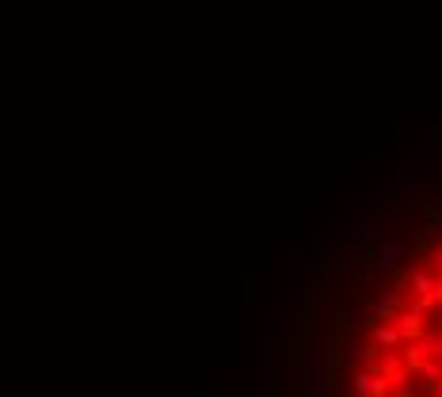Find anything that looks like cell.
<instances>
[{
	"label": "cell",
	"instance_id": "9a60e30c",
	"mask_svg": "<svg viewBox=\"0 0 442 397\" xmlns=\"http://www.w3.org/2000/svg\"><path fill=\"white\" fill-rule=\"evenodd\" d=\"M198 378H202V374L191 371V382H187V397H202V382H198Z\"/></svg>",
	"mask_w": 442,
	"mask_h": 397
},
{
	"label": "cell",
	"instance_id": "7402d4cb",
	"mask_svg": "<svg viewBox=\"0 0 442 397\" xmlns=\"http://www.w3.org/2000/svg\"><path fill=\"white\" fill-rule=\"evenodd\" d=\"M423 397H438V393H435V390H431V393H423Z\"/></svg>",
	"mask_w": 442,
	"mask_h": 397
},
{
	"label": "cell",
	"instance_id": "7a4b0ae2",
	"mask_svg": "<svg viewBox=\"0 0 442 397\" xmlns=\"http://www.w3.org/2000/svg\"><path fill=\"white\" fill-rule=\"evenodd\" d=\"M393 328H396V336H401V344H416V340L427 333V317L419 313L412 302H408V306H404V313L393 321Z\"/></svg>",
	"mask_w": 442,
	"mask_h": 397
},
{
	"label": "cell",
	"instance_id": "ffe728a7",
	"mask_svg": "<svg viewBox=\"0 0 442 397\" xmlns=\"http://www.w3.org/2000/svg\"><path fill=\"white\" fill-rule=\"evenodd\" d=\"M435 321H442V306H435Z\"/></svg>",
	"mask_w": 442,
	"mask_h": 397
},
{
	"label": "cell",
	"instance_id": "d6986e66",
	"mask_svg": "<svg viewBox=\"0 0 442 397\" xmlns=\"http://www.w3.org/2000/svg\"><path fill=\"white\" fill-rule=\"evenodd\" d=\"M431 195H435V198H438V206H442V184H435V191H431Z\"/></svg>",
	"mask_w": 442,
	"mask_h": 397
},
{
	"label": "cell",
	"instance_id": "30bf717a",
	"mask_svg": "<svg viewBox=\"0 0 442 397\" xmlns=\"http://www.w3.org/2000/svg\"><path fill=\"white\" fill-rule=\"evenodd\" d=\"M423 184L427 180V172L423 169H412V164H401V169H396V184Z\"/></svg>",
	"mask_w": 442,
	"mask_h": 397
},
{
	"label": "cell",
	"instance_id": "6da1fadb",
	"mask_svg": "<svg viewBox=\"0 0 442 397\" xmlns=\"http://www.w3.org/2000/svg\"><path fill=\"white\" fill-rule=\"evenodd\" d=\"M408 298H404V286H389V291H381L374 302H366V310L374 317V325H393L396 317L404 313Z\"/></svg>",
	"mask_w": 442,
	"mask_h": 397
},
{
	"label": "cell",
	"instance_id": "5b68a950",
	"mask_svg": "<svg viewBox=\"0 0 442 397\" xmlns=\"http://www.w3.org/2000/svg\"><path fill=\"white\" fill-rule=\"evenodd\" d=\"M401 286H412V294H416V298H423V294L435 291V271L416 268V271H408L404 279H401Z\"/></svg>",
	"mask_w": 442,
	"mask_h": 397
},
{
	"label": "cell",
	"instance_id": "4fadbf2b",
	"mask_svg": "<svg viewBox=\"0 0 442 397\" xmlns=\"http://www.w3.org/2000/svg\"><path fill=\"white\" fill-rule=\"evenodd\" d=\"M435 229H438V226H423V229H416V233H412V245L427 252V248H431V241H435Z\"/></svg>",
	"mask_w": 442,
	"mask_h": 397
},
{
	"label": "cell",
	"instance_id": "3957f363",
	"mask_svg": "<svg viewBox=\"0 0 442 397\" xmlns=\"http://www.w3.org/2000/svg\"><path fill=\"white\" fill-rule=\"evenodd\" d=\"M404 252H408L404 241H393V237L378 241V245H374V268H378L381 275H389V271L396 268V263L404 260Z\"/></svg>",
	"mask_w": 442,
	"mask_h": 397
},
{
	"label": "cell",
	"instance_id": "ac0fdd59",
	"mask_svg": "<svg viewBox=\"0 0 442 397\" xmlns=\"http://www.w3.org/2000/svg\"><path fill=\"white\" fill-rule=\"evenodd\" d=\"M431 298H435V306H442V279H435V291H431Z\"/></svg>",
	"mask_w": 442,
	"mask_h": 397
},
{
	"label": "cell",
	"instance_id": "277c9868",
	"mask_svg": "<svg viewBox=\"0 0 442 397\" xmlns=\"http://www.w3.org/2000/svg\"><path fill=\"white\" fill-rule=\"evenodd\" d=\"M366 344L378 351V356H393V351H401V336H396V328L393 325H370V333H366Z\"/></svg>",
	"mask_w": 442,
	"mask_h": 397
},
{
	"label": "cell",
	"instance_id": "ba28073f",
	"mask_svg": "<svg viewBox=\"0 0 442 397\" xmlns=\"http://www.w3.org/2000/svg\"><path fill=\"white\" fill-rule=\"evenodd\" d=\"M385 382H389V390H404V386H416V382H412V371H408V367L389 371V374H385Z\"/></svg>",
	"mask_w": 442,
	"mask_h": 397
},
{
	"label": "cell",
	"instance_id": "8992f818",
	"mask_svg": "<svg viewBox=\"0 0 442 397\" xmlns=\"http://www.w3.org/2000/svg\"><path fill=\"white\" fill-rule=\"evenodd\" d=\"M442 378V367H438V359H427V363H419V367L412 371V382H419V390L431 393L435 390V382Z\"/></svg>",
	"mask_w": 442,
	"mask_h": 397
},
{
	"label": "cell",
	"instance_id": "44dd1931",
	"mask_svg": "<svg viewBox=\"0 0 442 397\" xmlns=\"http://www.w3.org/2000/svg\"><path fill=\"white\" fill-rule=\"evenodd\" d=\"M435 393H438V397H442V378H438V382H435Z\"/></svg>",
	"mask_w": 442,
	"mask_h": 397
},
{
	"label": "cell",
	"instance_id": "9c48e42d",
	"mask_svg": "<svg viewBox=\"0 0 442 397\" xmlns=\"http://www.w3.org/2000/svg\"><path fill=\"white\" fill-rule=\"evenodd\" d=\"M419 344L427 348V356H431V359H438V356H442V336L435 333V328H427V333L419 336Z\"/></svg>",
	"mask_w": 442,
	"mask_h": 397
},
{
	"label": "cell",
	"instance_id": "5bb4252c",
	"mask_svg": "<svg viewBox=\"0 0 442 397\" xmlns=\"http://www.w3.org/2000/svg\"><path fill=\"white\" fill-rule=\"evenodd\" d=\"M427 263L435 268V279H442V248H427Z\"/></svg>",
	"mask_w": 442,
	"mask_h": 397
},
{
	"label": "cell",
	"instance_id": "e0dca14e",
	"mask_svg": "<svg viewBox=\"0 0 442 397\" xmlns=\"http://www.w3.org/2000/svg\"><path fill=\"white\" fill-rule=\"evenodd\" d=\"M366 191H370V195H381V198H385V195H389V184H378V180H374V184H366Z\"/></svg>",
	"mask_w": 442,
	"mask_h": 397
},
{
	"label": "cell",
	"instance_id": "2e32d148",
	"mask_svg": "<svg viewBox=\"0 0 442 397\" xmlns=\"http://www.w3.org/2000/svg\"><path fill=\"white\" fill-rule=\"evenodd\" d=\"M389 397H423V390L419 386H404V390H393Z\"/></svg>",
	"mask_w": 442,
	"mask_h": 397
},
{
	"label": "cell",
	"instance_id": "52a82bcc",
	"mask_svg": "<svg viewBox=\"0 0 442 397\" xmlns=\"http://www.w3.org/2000/svg\"><path fill=\"white\" fill-rule=\"evenodd\" d=\"M355 363H359V371H374V363H378V351H374L366 340H359V348H355Z\"/></svg>",
	"mask_w": 442,
	"mask_h": 397
},
{
	"label": "cell",
	"instance_id": "8fae6325",
	"mask_svg": "<svg viewBox=\"0 0 442 397\" xmlns=\"http://www.w3.org/2000/svg\"><path fill=\"white\" fill-rule=\"evenodd\" d=\"M351 386H355V397H370L374 374H370V371H355V378H351Z\"/></svg>",
	"mask_w": 442,
	"mask_h": 397
},
{
	"label": "cell",
	"instance_id": "603a6c76",
	"mask_svg": "<svg viewBox=\"0 0 442 397\" xmlns=\"http://www.w3.org/2000/svg\"><path fill=\"white\" fill-rule=\"evenodd\" d=\"M438 367H442V356H438Z\"/></svg>",
	"mask_w": 442,
	"mask_h": 397
},
{
	"label": "cell",
	"instance_id": "7c38bea8",
	"mask_svg": "<svg viewBox=\"0 0 442 397\" xmlns=\"http://www.w3.org/2000/svg\"><path fill=\"white\" fill-rule=\"evenodd\" d=\"M370 321H374V317H370V310H366V306H359V310H355V317H351V328H355V333L362 336V333H366V328H370Z\"/></svg>",
	"mask_w": 442,
	"mask_h": 397
}]
</instances>
